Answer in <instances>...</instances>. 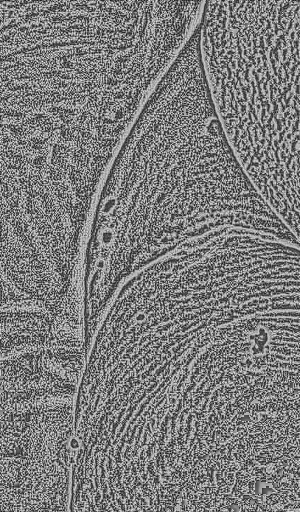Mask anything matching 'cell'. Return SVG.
I'll list each match as a JSON object with an SVG mask.
<instances>
[{"mask_svg": "<svg viewBox=\"0 0 300 512\" xmlns=\"http://www.w3.org/2000/svg\"><path fill=\"white\" fill-rule=\"evenodd\" d=\"M228 144L300 244V0H210L199 30Z\"/></svg>", "mask_w": 300, "mask_h": 512, "instance_id": "3", "label": "cell"}, {"mask_svg": "<svg viewBox=\"0 0 300 512\" xmlns=\"http://www.w3.org/2000/svg\"><path fill=\"white\" fill-rule=\"evenodd\" d=\"M205 5L0 1L3 256L77 264L116 158Z\"/></svg>", "mask_w": 300, "mask_h": 512, "instance_id": "1", "label": "cell"}, {"mask_svg": "<svg viewBox=\"0 0 300 512\" xmlns=\"http://www.w3.org/2000/svg\"><path fill=\"white\" fill-rule=\"evenodd\" d=\"M277 216L238 163L217 118L201 55L182 50L138 118L101 192L84 281L110 299L131 275L221 226L266 229Z\"/></svg>", "mask_w": 300, "mask_h": 512, "instance_id": "2", "label": "cell"}]
</instances>
